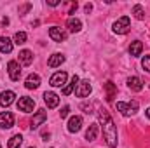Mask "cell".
<instances>
[{"label": "cell", "mask_w": 150, "mask_h": 148, "mask_svg": "<svg viewBox=\"0 0 150 148\" xmlns=\"http://www.w3.org/2000/svg\"><path fill=\"white\" fill-rule=\"evenodd\" d=\"M100 117V124H101V129H103V136H105V141L110 148L117 147V127L113 124L112 117L107 110H100L98 113Z\"/></svg>", "instance_id": "cell-1"}, {"label": "cell", "mask_w": 150, "mask_h": 148, "mask_svg": "<svg viewBox=\"0 0 150 148\" xmlns=\"http://www.w3.org/2000/svg\"><path fill=\"white\" fill-rule=\"evenodd\" d=\"M115 108L120 111L124 117H129V115H134L138 108H140V103L136 101V99H133V101H129V103H122V101H119L117 105H115Z\"/></svg>", "instance_id": "cell-2"}, {"label": "cell", "mask_w": 150, "mask_h": 148, "mask_svg": "<svg viewBox=\"0 0 150 148\" xmlns=\"http://www.w3.org/2000/svg\"><path fill=\"white\" fill-rule=\"evenodd\" d=\"M129 28H131V21H129L127 16H122L120 19H117V21L113 23V32H115L117 35H124V33H127Z\"/></svg>", "instance_id": "cell-3"}, {"label": "cell", "mask_w": 150, "mask_h": 148, "mask_svg": "<svg viewBox=\"0 0 150 148\" xmlns=\"http://www.w3.org/2000/svg\"><path fill=\"white\" fill-rule=\"evenodd\" d=\"M33 108H35V101H33L32 98H28V96L19 98V101H18V110L19 111L30 113V111H33Z\"/></svg>", "instance_id": "cell-4"}, {"label": "cell", "mask_w": 150, "mask_h": 148, "mask_svg": "<svg viewBox=\"0 0 150 148\" xmlns=\"http://www.w3.org/2000/svg\"><path fill=\"white\" fill-rule=\"evenodd\" d=\"M7 70H9L11 80H14V82L19 80V77H21V66H19L18 61H9V63H7Z\"/></svg>", "instance_id": "cell-5"}, {"label": "cell", "mask_w": 150, "mask_h": 148, "mask_svg": "<svg viewBox=\"0 0 150 148\" xmlns=\"http://www.w3.org/2000/svg\"><path fill=\"white\" fill-rule=\"evenodd\" d=\"M67 78H68V73L67 72H56V73L51 77V85L52 87H61V85H65L67 84Z\"/></svg>", "instance_id": "cell-6"}, {"label": "cell", "mask_w": 150, "mask_h": 148, "mask_svg": "<svg viewBox=\"0 0 150 148\" xmlns=\"http://www.w3.org/2000/svg\"><path fill=\"white\" fill-rule=\"evenodd\" d=\"M91 91H93V87H91L89 80H82V82H79V87H77L75 94H77L79 98H87V96L91 94Z\"/></svg>", "instance_id": "cell-7"}, {"label": "cell", "mask_w": 150, "mask_h": 148, "mask_svg": "<svg viewBox=\"0 0 150 148\" xmlns=\"http://www.w3.org/2000/svg\"><path fill=\"white\" fill-rule=\"evenodd\" d=\"M14 125V115L11 111H2L0 113V127L2 129H11Z\"/></svg>", "instance_id": "cell-8"}, {"label": "cell", "mask_w": 150, "mask_h": 148, "mask_svg": "<svg viewBox=\"0 0 150 148\" xmlns=\"http://www.w3.org/2000/svg\"><path fill=\"white\" fill-rule=\"evenodd\" d=\"M44 101H45L47 108H56L59 105V96L56 92H44Z\"/></svg>", "instance_id": "cell-9"}, {"label": "cell", "mask_w": 150, "mask_h": 148, "mask_svg": "<svg viewBox=\"0 0 150 148\" xmlns=\"http://www.w3.org/2000/svg\"><path fill=\"white\" fill-rule=\"evenodd\" d=\"M80 127H82V117H80V115L70 117V120H68V131H70V132H79Z\"/></svg>", "instance_id": "cell-10"}, {"label": "cell", "mask_w": 150, "mask_h": 148, "mask_svg": "<svg viewBox=\"0 0 150 148\" xmlns=\"http://www.w3.org/2000/svg\"><path fill=\"white\" fill-rule=\"evenodd\" d=\"M127 87H129L131 91H134V92H140V91L143 89V82H142L140 77H129V78H127Z\"/></svg>", "instance_id": "cell-11"}, {"label": "cell", "mask_w": 150, "mask_h": 148, "mask_svg": "<svg viewBox=\"0 0 150 148\" xmlns=\"http://www.w3.org/2000/svg\"><path fill=\"white\" fill-rule=\"evenodd\" d=\"M14 98H16V94H14L12 91H4V92L0 94V105L5 108V106H9V105L14 103Z\"/></svg>", "instance_id": "cell-12"}, {"label": "cell", "mask_w": 150, "mask_h": 148, "mask_svg": "<svg viewBox=\"0 0 150 148\" xmlns=\"http://www.w3.org/2000/svg\"><path fill=\"white\" fill-rule=\"evenodd\" d=\"M45 118H47V111L45 110H38L35 115H33V118H32V129H37L38 125L42 124V122H45Z\"/></svg>", "instance_id": "cell-13"}, {"label": "cell", "mask_w": 150, "mask_h": 148, "mask_svg": "<svg viewBox=\"0 0 150 148\" xmlns=\"http://www.w3.org/2000/svg\"><path fill=\"white\" fill-rule=\"evenodd\" d=\"M49 37L52 38L54 42H63V40H67V33H65V32H61V28L52 26V28L49 30Z\"/></svg>", "instance_id": "cell-14"}, {"label": "cell", "mask_w": 150, "mask_h": 148, "mask_svg": "<svg viewBox=\"0 0 150 148\" xmlns=\"http://www.w3.org/2000/svg\"><path fill=\"white\" fill-rule=\"evenodd\" d=\"M25 85H26V89H37L40 85V77L37 73H30L25 80Z\"/></svg>", "instance_id": "cell-15"}, {"label": "cell", "mask_w": 150, "mask_h": 148, "mask_svg": "<svg viewBox=\"0 0 150 148\" xmlns=\"http://www.w3.org/2000/svg\"><path fill=\"white\" fill-rule=\"evenodd\" d=\"M61 63H65V56H63V54H59V52H56V54H52V56L49 58L47 66L56 68V66H61Z\"/></svg>", "instance_id": "cell-16"}, {"label": "cell", "mask_w": 150, "mask_h": 148, "mask_svg": "<svg viewBox=\"0 0 150 148\" xmlns=\"http://www.w3.org/2000/svg\"><path fill=\"white\" fill-rule=\"evenodd\" d=\"M105 91H107V101L108 103H112L113 101V98H115V94H117V85L113 84V82H107L105 84Z\"/></svg>", "instance_id": "cell-17"}, {"label": "cell", "mask_w": 150, "mask_h": 148, "mask_svg": "<svg viewBox=\"0 0 150 148\" xmlns=\"http://www.w3.org/2000/svg\"><path fill=\"white\" fill-rule=\"evenodd\" d=\"M19 61H21L25 66H30V65H32V61H33V52H32V51H28V49L21 51V52H19Z\"/></svg>", "instance_id": "cell-18"}, {"label": "cell", "mask_w": 150, "mask_h": 148, "mask_svg": "<svg viewBox=\"0 0 150 148\" xmlns=\"http://www.w3.org/2000/svg\"><path fill=\"white\" fill-rule=\"evenodd\" d=\"M67 26H68V30H70L72 33H77V32L82 30V23H80V19H77V18H68Z\"/></svg>", "instance_id": "cell-19"}, {"label": "cell", "mask_w": 150, "mask_h": 148, "mask_svg": "<svg viewBox=\"0 0 150 148\" xmlns=\"http://www.w3.org/2000/svg\"><path fill=\"white\" fill-rule=\"evenodd\" d=\"M12 42L9 40L7 37H0V52H4V54H9V52H12Z\"/></svg>", "instance_id": "cell-20"}, {"label": "cell", "mask_w": 150, "mask_h": 148, "mask_svg": "<svg viewBox=\"0 0 150 148\" xmlns=\"http://www.w3.org/2000/svg\"><path fill=\"white\" fill-rule=\"evenodd\" d=\"M98 131H100L98 124H91L89 129L86 131V140H87V141H94V140L98 138Z\"/></svg>", "instance_id": "cell-21"}, {"label": "cell", "mask_w": 150, "mask_h": 148, "mask_svg": "<svg viewBox=\"0 0 150 148\" xmlns=\"http://www.w3.org/2000/svg\"><path fill=\"white\" fill-rule=\"evenodd\" d=\"M142 51H143V44H142L140 40H136V42H133V44L129 45V54H131V56H140Z\"/></svg>", "instance_id": "cell-22"}, {"label": "cell", "mask_w": 150, "mask_h": 148, "mask_svg": "<svg viewBox=\"0 0 150 148\" xmlns=\"http://www.w3.org/2000/svg\"><path fill=\"white\" fill-rule=\"evenodd\" d=\"M21 143H23V136H21V134H14V136L9 140L7 147L9 148H19L21 147Z\"/></svg>", "instance_id": "cell-23"}, {"label": "cell", "mask_w": 150, "mask_h": 148, "mask_svg": "<svg viewBox=\"0 0 150 148\" xmlns=\"http://www.w3.org/2000/svg\"><path fill=\"white\" fill-rule=\"evenodd\" d=\"M75 85H79V77H77V75H74V77H72V82H70V84H68V85L63 89V94H65V96H68V94L74 91Z\"/></svg>", "instance_id": "cell-24"}, {"label": "cell", "mask_w": 150, "mask_h": 148, "mask_svg": "<svg viewBox=\"0 0 150 148\" xmlns=\"http://www.w3.org/2000/svg\"><path fill=\"white\" fill-rule=\"evenodd\" d=\"M133 14H134V18H136V19H140V21H142V19H145V11H143V7H142L140 4H136V5L133 7Z\"/></svg>", "instance_id": "cell-25"}, {"label": "cell", "mask_w": 150, "mask_h": 148, "mask_svg": "<svg viewBox=\"0 0 150 148\" xmlns=\"http://www.w3.org/2000/svg\"><path fill=\"white\" fill-rule=\"evenodd\" d=\"M14 42L19 45V44H25L26 42V33L25 32H18L16 35H14Z\"/></svg>", "instance_id": "cell-26"}, {"label": "cell", "mask_w": 150, "mask_h": 148, "mask_svg": "<svg viewBox=\"0 0 150 148\" xmlns=\"http://www.w3.org/2000/svg\"><path fill=\"white\" fill-rule=\"evenodd\" d=\"M142 66H143V68H145V70L150 73V56H145V58H143V61H142Z\"/></svg>", "instance_id": "cell-27"}, {"label": "cell", "mask_w": 150, "mask_h": 148, "mask_svg": "<svg viewBox=\"0 0 150 148\" xmlns=\"http://www.w3.org/2000/svg\"><path fill=\"white\" fill-rule=\"evenodd\" d=\"M68 113H70V106H63L61 111H59V117H61V118H67V117H68Z\"/></svg>", "instance_id": "cell-28"}, {"label": "cell", "mask_w": 150, "mask_h": 148, "mask_svg": "<svg viewBox=\"0 0 150 148\" xmlns=\"http://www.w3.org/2000/svg\"><path fill=\"white\" fill-rule=\"evenodd\" d=\"M47 4H49L51 7H56V5H59L61 2H59V0H47Z\"/></svg>", "instance_id": "cell-29"}, {"label": "cell", "mask_w": 150, "mask_h": 148, "mask_svg": "<svg viewBox=\"0 0 150 148\" xmlns=\"http://www.w3.org/2000/svg\"><path fill=\"white\" fill-rule=\"evenodd\" d=\"M75 11H77V2H75V4H72V7H70V12H68V14H74Z\"/></svg>", "instance_id": "cell-30"}, {"label": "cell", "mask_w": 150, "mask_h": 148, "mask_svg": "<svg viewBox=\"0 0 150 148\" xmlns=\"http://www.w3.org/2000/svg\"><path fill=\"white\" fill-rule=\"evenodd\" d=\"M84 9H86V12H91V11H93V4H87Z\"/></svg>", "instance_id": "cell-31"}, {"label": "cell", "mask_w": 150, "mask_h": 148, "mask_svg": "<svg viewBox=\"0 0 150 148\" xmlns=\"http://www.w3.org/2000/svg\"><path fill=\"white\" fill-rule=\"evenodd\" d=\"M145 113H147V117H149V118H150V106H149V108H147V111H145Z\"/></svg>", "instance_id": "cell-32"}, {"label": "cell", "mask_w": 150, "mask_h": 148, "mask_svg": "<svg viewBox=\"0 0 150 148\" xmlns=\"http://www.w3.org/2000/svg\"><path fill=\"white\" fill-rule=\"evenodd\" d=\"M0 148H2V147H0Z\"/></svg>", "instance_id": "cell-33"}]
</instances>
